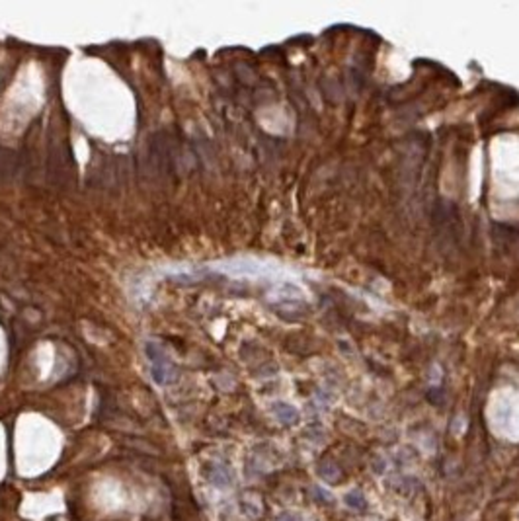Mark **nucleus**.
Segmentation results:
<instances>
[{"mask_svg": "<svg viewBox=\"0 0 519 521\" xmlns=\"http://www.w3.org/2000/svg\"><path fill=\"white\" fill-rule=\"evenodd\" d=\"M146 354L150 358V363H152V379L158 383V385H164L170 381V363L166 360L164 352H162L158 345L154 343H148L146 345Z\"/></svg>", "mask_w": 519, "mask_h": 521, "instance_id": "nucleus-1", "label": "nucleus"}, {"mask_svg": "<svg viewBox=\"0 0 519 521\" xmlns=\"http://www.w3.org/2000/svg\"><path fill=\"white\" fill-rule=\"evenodd\" d=\"M205 476L217 486H227L231 482V474L227 472V468H223L221 465H215L209 472H205Z\"/></svg>", "mask_w": 519, "mask_h": 521, "instance_id": "nucleus-2", "label": "nucleus"}, {"mask_svg": "<svg viewBox=\"0 0 519 521\" xmlns=\"http://www.w3.org/2000/svg\"><path fill=\"white\" fill-rule=\"evenodd\" d=\"M279 521H299L295 515H291V513H283L281 517H279Z\"/></svg>", "mask_w": 519, "mask_h": 521, "instance_id": "nucleus-3", "label": "nucleus"}]
</instances>
